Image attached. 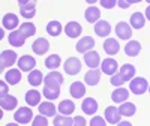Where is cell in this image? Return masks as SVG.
I'll list each match as a JSON object with an SVG mask.
<instances>
[{
	"label": "cell",
	"instance_id": "obj_1",
	"mask_svg": "<svg viewBox=\"0 0 150 126\" xmlns=\"http://www.w3.org/2000/svg\"><path fill=\"white\" fill-rule=\"evenodd\" d=\"M32 117H33L32 110H30V108H26V107L18 108V110L15 111V114H14V120H15L17 123H20V125H27V123H30Z\"/></svg>",
	"mask_w": 150,
	"mask_h": 126
},
{
	"label": "cell",
	"instance_id": "obj_2",
	"mask_svg": "<svg viewBox=\"0 0 150 126\" xmlns=\"http://www.w3.org/2000/svg\"><path fill=\"white\" fill-rule=\"evenodd\" d=\"M129 87H131V92H132V93H135V95H143V93L149 89V84H147V80H146V78L137 77V78H132Z\"/></svg>",
	"mask_w": 150,
	"mask_h": 126
},
{
	"label": "cell",
	"instance_id": "obj_3",
	"mask_svg": "<svg viewBox=\"0 0 150 126\" xmlns=\"http://www.w3.org/2000/svg\"><path fill=\"white\" fill-rule=\"evenodd\" d=\"M81 71V62L77 57H69L65 62V72H68L69 75H77Z\"/></svg>",
	"mask_w": 150,
	"mask_h": 126
},
{
	"label": "cell",
	"instance_id": "obj_4",
	"mask_svg": "<svg viewBox=\"0 0 150 126\" xmlns=\"http://www.w3.org/2000/svg\"><path fill=\"white\" fill-rule=\"evenodd\" d=\"M2 71L5 68H9L12 66L14 63L17 62V53L12 51V50H5V51H2Z\"/></svg>",
	"mask_w": 150,
	"mask_h": 126
},
{
	"label": "cell",
	"instance_id": "obj_5",
	"mask_svg": "<svg viewBox=\"0 0 150 126\" xmlns=\"http://www.w3.org/2000/svg\"><path fill=\"white\" fill-rule=\"evenodd\" d=\"M32 50L38 54V56H42L45 54L48 50H50V42L45 39V38H39V39H36L32 45Z\"/></svg>",
	"mask_w": 150,
	"mask_h": 126
},
{
	"label": "cell",
	"instance_id": "obj_6",
	"mask_svg": "<svg viewBox=\"0 0 150 126\" xmlns=\"http://www.w3.org/2000/svg\"><path fill=\"white\" fill-rule=\"evenodd\" d=\"M116 35L120 38V39H129L132 36V30H131V26L125 21H120L116 27Z\"/></svg>",
	"mask_w": 150,
	"mask_h": 126
},
{
	"label": "cell",
	"instance_id": "obj_7",
	"mask_svg": "<svg viewBox=\"0 0 150 126\" xmlns=\"http://www.w3.org/2000/svg\"><path fill=\"white\" fill-rule=\"evenodd\" d=\"M95 47V41L92 36H84L81 38V41L77 44V51L78 53H87Z\"/></svg>",
	"mask_w": 150,
	"mask_h": 126
},
{
	"label": "cell",
	"instance_id": "obj_8",
	"mask_svg": "<svg viewBox=\"0 0 150 126\" xmlns=\"http://www.w3.org/2000/svg\"><path fill=\"white\" fill-rule=\"evenodd\" d=\"M120 117H122V114H120L119 108H116V107L105 108V119L108 120V123H111V125L120 123Z\"/></svg>",
	"mask_w": 150,
	"mask_h": 126
},
{
	"label": "cell",
	"instance_id": "obj_9",
	"mask_svg": "<svg viewBox=\"0 0 150 126\" xmlns=\"http://www.w3.org/2000/svg\"><path fill=\"white\" fill-rule=\"evenodd\" d=\"M84 60H86V65L89 66V68H92V69H95V68H98L99 66V63H101V59H99V54L96 53V51H87V53H84Z\"/></svg>",
	"mask_w": 150,
	"mask_h": 126
},
{
	"label": "cell",
	"instance_id": "obj_10",
	"mask_svg": "<svg viewBox=\"0 0 150 126\" xmlns=\"http://www.w3.org/2000/svg\"><path fill=\"white\" fill-rule=\"evenodd\" d=\"M18 66H20V69L24 71V72L33 71V68L36 66V60H35L32 56H23V57L18 60Z\"/></svg>",
	"mask_w": 150,
	"mask_h": 126
},
{
	"label": "cell",
	"instance_id": "obj_11",
	"mask_svg": "<svg viewBox=\"0 0 150 126\" xmlns=\"http://www.w3.org/2000/svg\"><path fill=\"white\" fill-rule=\"evenodd\" d=\"M2 24H3V29H8V30H14L18 27V17L15 14H6L2 20Z\"/></svg>",
	"mask_w": 150,
	"mask_h": 126
},
{
	"label": "cell",
	"instance_id": "obj_12",
	"mask_svg": "<svg viewBox=\"0 0 150 126\" xmlns=\"http://www.w3.org/2000/svg\"><path fill=\"white\" fill-rule=\"evenodd\" d=\"M26 42V36H24L20 30H14L9 33V44L12 47H23Z\"/></svg>",
	"mask_w": 150,
	"mask_h": 126
},
{
	"label": "cell",
	"instance_id": "obj_13",
	"mask_svg": "<svg viewBox=\"0 0 150 126\" xmlns=\"http://www.w3.org/2000/svg\"><path fill=\"white\" fill-rule=\"evenodd\" d=\"M44 95L47 99L53 101L60 95V84H45L44 87Z\"/></svg>",
	"mask_w": 150,
	"mask_h": 126
},
{
	"label": "cell",
	"instance_id": "obj_14",
	"mask_svg": "<svg viewBox=\"0 0 150 126\" xmlns=\"http://www.w3.org/2000/svg\"><path fill=\"white\" fill-rule=\"evenodd\" d=\"M17 104L18 101L15 96L12 95H6V96H2V99H0V107H2V110H14L17 108Z\"/></svg>",
	"mask_w": 150,
	"mask_h": 126
},
{
	"label": "cell",
	"instance_id": "obj_15",
	"mask_svg": "<svg viewBox=\"0 0 150 126\" xmlns=\"http://www.w3.org/2000/svg\"><path fill=\"white\" fill-rule=\"evenodd\" d=\"M83 111L86 113V114H89V116H93L96 110H98V102L93 99V98H86L83 101V105H81Z\"/></svg>",
	"mask_w": 150,
	"mask_h": 126
},
{
	"label": "cell",
	"instance_id": "obj_16",
	"mask_svg": "<svg viewBox=\"0 0 150 126\" xmlns=\"http://www.w3.org/2000/svg\"><path fill=\"white\" fill-rule=\"evenodd\" d=\"M101 72L102 71H99V69H90L89 72L86 74V77H84V81L86 84H89V86H96L99 83V80H101Z\"/></svg>",
	"mask_w": 150,
	"mask_h": 126
},
{
	"label": "cell",
	"instance_id": "obj_17",
	"mask_svg": "<svg viewBox=\"0 0 150 126\" xmlns=\"http://www.w3.org/2000/svg\"><path fill=\"white\" fill-rule=\"evenodd\" d=\"M141 51V45L138 41H129L126 44V47H125V53H126L129 57H135V56H138Z\"/></svg>",
	"mask_w": 150,
	"mask_h": 126
},
{
	"label": "cell",
	"instance_id": "obj_18",
	"mask_svg": "<svg viewBox=\"0 0 150 126\" xmlns=\"http://www.w3.org/2000/svg\"><path fill=\"white\" fill-rule=\"evenodd\" d=\"M65 33H66L69 38H77V36L81 35V26H80L77 21H71V23L66 24Z\"/></svg>",
	"mask_w": 150,
	"mask_h": 126
},
{
	"label": "cell",
	"instance_id": "obj_19",
	"mask_svg": "<svg viewBox=\"0 0 150 126\" xmlns=\"http://www.w3.org/2000/svg\"><path fill=\"white\" fill-rule=\"evenodd\" d=\"M119 42L116 39H112V38H108V39L104 42V50H105V53L110 54V56H114L119 53Z\"/></svg>",
	"mask_w": 150,
	"mask_h": 126
},
{
	"label": "cell",
	"instance_id": "obj_20",
	"mask_svg": "<svg viewBox=\"0 0 150 126\" xmlns=\"http://www.w3.org/2000/svg\"><path fill=\"white\" fill-rule=\"evenodd\" d=\"M71 95H72L74 98H77V99L83 98V96L86 95V86H84L81 81L72 83V84H71Z\"/></svg>",
	"mask_w": 150,
	"mask_h": 126
},
{
	"label": "cell",
	"instance_id": "obj_21",
	"mask_svg": "<svg viewBox=\"0 0 150 126\" xmlns=\"http://www.w3.org/2000/svg\"><path fill=\"white\" fill-rule=\"evenodd\" d=\"M110 32H111V26H110L107 21H98V23L95 24V33H96L98 36L105 38V36L110 35Z\"/></svg>",
	"mask_w": 150,
	"mask_h": 126
},
{
	"label": "cell",
	"instance_id": "obj_22",
	"mask_svg": "<svg viewBox=\"0 0 150 126\" xmlns=\"http://www.w3.org/2000/svg\"><path fill=\"white\" fill-rule=\"evenodd\" d=\"M117 71V62L114 59H105L102 62V72L107 75H114Z\"/></svg>",
	"mask_w": 150,
	"mask_h": 126
},
{
	"label": "cell",
	"instance_id": "obj_23",
	"mask_svg": "<svg viewBox=\"0 0 150 126\" xmlns=\"http://www.w3.org/2000/svg\"><path fill=\"white\" fill-rule=\"evenodd\" d=\"M36 2L38 0H32L29 5H24V6H20L21 8V15L24 18H33L36 11H35V6H36Z\"/></svg>",
	"mask_w": 150,
	"mask_h": 126
},
{
	"label": "cell",
	"instance_id": "obj_24",
	"mask_svg": "<svg viewBox=\"0 0 150 126\" xmlns=\"http://www.w3.org/2000/svg\"><path fill=\"white\" fill-rule=\"evenodd\" d=\"M39 113L47 117H53V116H56V107L51 102H42V104H39Z\"/></svg>",
	"mask_w": 150,
	"mask_h": 126
},
{
	"label": "cell",
	"instance_id": "obj_25",
	"mask_svg": "<svg viewBox=\"0 0 150 126\" xmlns=\"http://www.w3.org/2000/svg\"><path fill=\"white\" fill-rule=\"evenodd\" d=\"M84 15H86V20L89 23H95V21L99 20V17H101V11H99L98 8H95V6H90V8L86 9Z\"/></svg>",
	"mask_w": 150,
	"mask_h": 126
},
{
	"label": "cell",
	"instance_id": "obj_26",
	"mask_svg": "<svg viewBox=\"0 0 150 126\" xmlns=\"http://www.w3.org/2000/svg\"><path fill=\"white\" fill-rule=\"evenodd\" d=\"M26 102L29 105H32V107L39 105V102H41V93L38 90H29L26 93Z\"/></svg>",
	"mask_w": 150,
	"mask_h": 126
},
{
	"label": "cell",
	"instance_id": "obj_27",
	"mask_svg": "<svg viewBox=\"0 0 150 126\" xmlns=\"http://www.w3.org/2000/svg\"><path fill=\"white\" fill-rule=\"evenodd\" d=\"M74 110H75V105H74L72 101H69V99H66V101H62V102L59 104V111L62 113V114H65V116L72 114Z\"/></svg>",
	"mask_w": 150,
	"mask_h": 126
},
{
	"label": "cell",
	"instance_id": "obj_28",
	"mask_svg": "<svg viewBox=\"0 0 150 126\" xmlns=\"http://www.w3.org/2000/svg\"><path fill=\"white\" fill-rule=\"evenodd\" d=\"M6 81L11 84V86H15L21 81V72L18 69H11L9 72H6Z\"/></svg>",
	"mask_w": 150,
	"mask_h": 126
},
{
	"label": "cell",
	"instance_id": "obj_29",
	"mask_svg": "<svg viewBox=\"0 0 150 126\" xmlns=\"http://www.w3.org/2000/svg\"><path fill=\"white\" fill-rule=\"evenodd\" d=\"M131 24L134 29H141L144 24H146V18L141 12H134L132 17H131Z\"/></svg>",
	"mask_w": 150,
	"mask_h": 126
},
{
	"label": "cell",
	"instance_id": "obj_30",
	"mask_svg": "<svg viewBox=\"0 0 150 126\" xmlns=\"http://www.w3.org/2000/svg\"><path fill=\"white\" fill-rule=\"evenodd\" d=\"M119 111H120V114H122V116L131 117V116H134V114H135L137 108H135V105H134V104H131V102H123V104L119 107Z\"/></svg>",
	"mask_w": 150,
	"mask_h": 126
},
{
	"label": "cell",
	"instance_id": "obj_31",
	"mask_svg": "<svg viewBox=\"0 0 150 126\" xmlns=\"http://www.w3.org/2000/svg\"><path fill=\"white\" fill-rule=\"evenodd\" d=\"M128 96H129V92L126 89H122V87H119V89L114 90L112 95H111V98H112L114 102H125V101L128 99Z\"/></svg>",
	"mask_w": 150,
	"mask_h": 126
},
{
	"label": "cell",
	"instance_id": "obj_32",
	"mask_svg": "<svg viewBox=\"0 0 150 126\" xmlns=\"http://www.w3.org/2000/svg\"><path fill=\"white\" fill-rule=\"evenodd\" d=\"M120 74H122V77L125 78V81H129L135 77V68L132 65H123L120 68Z\"/></svg>",
	"mask_w": 150,
	"mask_h": 126
},
{
	"label": "cell",
	"instance_id": "obj_33",
	"mask_svg": "<svg viewBox=\"0 0 150 126\" xmlns=\"http://www.w3.org/2000/svg\"><path fill=\"white\" fill-rule=\"evenodd\" d=\"M63 83V75L60 72H50L45 77V84H62Z\"/></svg>",
	"mask_w": 150,
	"mask_h": 126
},
{
	"label": "cell",
	"instance_id": "obj_34",
	"mask_svg": "<svg viewBox=\"0 0 150 126\" xmlns=\"http://www.w3.org/2000/svg\"><path fill=\"white\" fill-rule=\"evenodd\" d=\"M47 32L51 36H59L62 33V24L59 21H50L47 24Z\"/></svg>",
	"mask_w": 150,
	"mask_h": 126
},
{
	"label": "cell",
	"instance_id": "obj_35",
	"mask_svg": "<svg viewBox=\"0 0 150 126\" xmlns=\"http://www.w3.org/2000/svg\"><path fill=\"white\" fill-rule=\"evenodd\" d=\"M24 36L26 38H30V36H33L35 33H36V27H35V24H32V23H24V24H21V27L18 29Z\"/></svg>",
	"mask_w": 150,
	"mask_h": 126
},
{
	"label": "cell",
	"instance_id": "obj_36",
	"mask_svg": "<svg viewBox=\"0 0 150 126\" xmlns=\"http://www.w3.org/2000/svg\"><path fill=\"white\" fill-rule=\"evenodd\" d=\"M42 80H44V77H42V72L41 71L36 69V71H32L29 74V83L32 86H39L42 83Z\"/></svg>",
	"mask_w": 150,
	"mask_h": 126
},
{
	"label": "cell",
	"instance_id": "obj_37",
	"mask_svg": "<svg viewBox=\"0 0 150 126\" xmlns=\"http://www.w3.org/2000/svg\"><path fill=\"white\" fill-rule=\"evenodd\" d=\"M45 66L48 69H57L60 66V57L57 54H51L47 60H45Z\"/></svg>",
	"mask_w": 150,
	"mask_h": 126
},
{
	"label": "cell",
	"instance_id": "obj_38",
	"mask_svg": "<svg viewBox=\"0 0 150 126\" xmlns=\"http://www.w3.org/2000/svg\"><path fill=\"white\" fill-rule=\"evenodd\" d=\"M53 125H54V126H71V125H74V120L69 119V117H66V116L63 114V116H57V117L53 120Z\"/></svg>",
	"mask_w": 150,
	"mask_h": 126
},
{
	"label": "cell",
	"instance_id": "obj_39",
	"mask_svg": "<svg viewBox=\"0 0 150 126\" xmlns=\"http://www.w3.org/2000/svg\"><path fill=\"white\" fill-rule=\"evenodd\" d=\"M125 83V78L122 77V74H114V75H111V84L112 86H116V87H120L122 84Z\"/></svg>",
	"mask_w": 150,
	"mask_h": 126
},
{
	"label": "cell",
	"instance_id": "obj_40",
	"mask_svg": "<svg viewBox=\"0 0 150 126\" xmlns=\"http://www.w3.org/2000/svg\"><path fill=\"white\" fill-rule=\"evenodd\" d=\"M45 117H47V116H45ZM45 117H44V114L35 117V119H33V126H48V120H47Z\"/></svg>",
	"mask_w": 150,
	"mask_h": 126
},
{
	"label": "cell",
	"instance_id": "obj_41",
	"mask_svg": "<svg viewBox=\"0 0 150 126\" xmlns=\"http://www.w3.org/2000/svg\"><path fill=\"white\" fill-rule=\"evenodd\" d=\"M117 0H101V5L105 8V9H112L116 6Z\"/></svg>",
	"mask_w": 150,
	"mask_h": 126
},
{
	"label": "cell",
	"instance_id": "obj_42",
	"mask_svg": "<svg viewBox=\"0 0 150 126\" xmlns=\"http://www.w3.org/2000/svg\"><path fill=\"white\" fill-rule=\"evenodd\" d=\"M90 125H92V126H105V120H104L102 117L96 116V117H93V120L90 122Z\"/></svg>",
	"mask_w": 150,
	"mask_h": 126
},
{
	"label": "cell",
	"instance_id": "obj_43",
	"mask_svg": "<svg viewBox=\"0 0 150 126\" xmlns=\"http://www.w3.org/2000/svg\"><path fill=\"white\" fill-rule=\"evenodd\" d=\"M74 125H75V126H86L87 122H86L81 116H78V117H75V119H74Z\"/></svg>",
	"mask_w": 150,
	"mask_h": 126
},
{
	"label": "cell",
	"instance_id": "obj_44",
	"mask_svg": "<svg viewBox=\"0 0 150 126\" xmlns=\"http://www.w3.org/2000/svg\"><path fill=\"white\" fill-rule=\"evenodd\" d=\"M117 5H119L122 9H126V8H129V6H131V5L126 2V0H117Z\"/></svg>",
	"mask_w": 150,
	"mask_h": 126
},
{
	"label": "cell",
	"instance_id": "obj_45",
	"mask_svg": "<svg viewBox=\"0 0 150 126\" xmlns=\"http://www.w3.org/2000/svg\"><path fill=\"white\" fill-rule=\"evenodd\" d=\"M0 86H2V96H6L8 93V84H5V81H0Z\"/></svg>",
	"mask_w": 150,
	"mask_h": 126
},
{
	"label": "cell",
	"instance_id": "obj_46",
	"mask_svg": "<svg viewBox=\"0 0 150 126\" xmlns=\"http://www.w3.org/2000/svg\"><path fill=\"white\" fill-rule=\"evenodd\" d=\"M32 2V0H18V3H20V6H24V5H29Z\"/></svg>",
	"mask_w": 150,
	"mask_h": 126
},
{
	"label": "cell",
	"instance_id": "obj_47",
	"mask_svg": "<svg viewBox=\"0 0 150 126\" xmlns=\"http://www.w3.org/2000/svg\"><path fill=\"white\" fill-rule=\"evenodd\" d=\"M146 17L150 20V5H149V6H147V9H146Z\"/></svg>",
	"mask_w": 150,
	"mask_h": 126
},
{
	"label": "cell",
	"instance_id": "obj_48",
	"mask_svg": "<svg viewBox=\"0 0 150 126\" xmlns=\"http://www.w3.org/2000/svg\"><path fill=\"white\" fill-rule=\"evenodd\" d=\"M126 2H128L129 5H132V3H138V2H141V0H126Z\"/></svg>",
	"mask_w": 150,
	"mask_h": 126
},
{
	"label": "cell",
	"instance_id": "obj_49",
	"mask_svg": "<svg viewBox=\"0 0 150 126\" xmlns=\"http://www.w3.org/2000/svg\"><path fill=\"white\" fill-rule=\"evenodd\" d=\"M86 2H87V3H90V5H92V3H95V2H98V0H86Z\"/></svg>",
	"mask_w": 150,
	"mask_h": 126
},
{
	"label": "cell",
	"instance_id": "obj_50",
	"mask_svg": "<svg viewBox=\"0 0 150 126\" xmlns=\"http://www.w3.org/2000/svg\"><path fill=\"white\" fill-rule=\"evenodd\" d=\"M146 2H149V3H150V0H146Z\"/></svg>",
	"mask_w": 150,
	"mask_h": 126
},
{
	"label": "cell",
	"instance_id": "obj_51",
	"mask_svg": "<svg viewBox=\"0 0 150 126\" xmlns=\"http://www.w3.org/2000/svg\"><path fill=\"white\" fill-rule=\"evenodd\" d=\"M149 92H150V86H149Z\"/></svg>",
	"mask_w": 150,
	"mask_h": 126
}]
</instances>
